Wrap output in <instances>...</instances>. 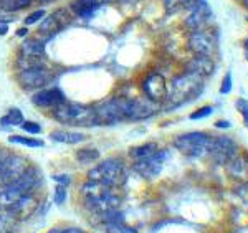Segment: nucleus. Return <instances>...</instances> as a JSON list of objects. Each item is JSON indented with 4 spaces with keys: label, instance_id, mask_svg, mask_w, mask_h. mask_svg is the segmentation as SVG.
I'll list each match as a JSON object with an SVG mask.
<instances>
[{
    "label": "nucleus",
    "instance_id": "1",
    "mask_svg": "<svg viewBox=\"0 0 248 233\" xmlns=\"http://www.w3.org/2000/svg\"><path fill=\"white\" fill-rule=\"evenodd\" d=\"M79 194H81L83 205H85L86 210L101 217H105L113 210H118L119 203H121V199L114 192L113 187L103 186V184L93 182V180H88L81 187Z\"/></svg>",
    "mask_w": 248,
    "mask_h": 233
},
{
    "label": "nucleus",
    "instance_id": "2",
    "mask_svg": "<svg viewBox=\"0 0 248 233\" xmlns=\"http://www.w3.org/2000/svg\"><path fill=\"white\" fill-rule=\"evenodd\" d=\"M203 90V76L186 71V73L179 75L172 81V88L167 93L166 103L169 108H179L186 103L194 101L199 98Z\"/></svg>",
    "mask_w": 248,
    "mask_h": 233
},
{
    "label": "nucleus",
    "instance_id": "3",
    "mask_svg": "<svg viewBox=\"0 0 248 233\" xmlns=\"http://www.w3.org/2000/svg\"><path fill=\"white\" fill-rule=\"evenodd\" d=\"M18 65V83L23 90H43L53 78L51 71L43 65L42 58H23V56H20Z\"/></svg>",
    "mask_w": 248,
    "mask_h": 233
},
{
    "label": "nucleus",
    "instance_id": "4",
    "mask_svg": "<svg viewBox=\"0 0 248 233\" xmlns=\"http://www.w3.org/2000/svg\"><path fill=\"white\" fill-rule=\"evenodd\" d=\"M53 116L58 123L71 127H93L99 124L94 106H86L79 103L65 101L53 111Z\"/></svg>",
    "mask_w": 248,
    "mask_h": 233
},
{
    "label": "nucleus",
    "instance_id": "5",
    "mask_svg": "<svg viewBox=\"0 0 248 233\" xmlns=\"http://www.w3.org/2000/svg\"><path fill=\"white\" fill-rule=\"evenodd\" d=\"M88 180L103 184L108 187H121L127 180V167L121 159L109 157L101 160L99 164L88 172Z\"/></svg>",
    "mask_w": 248,
    "mask_h": 233
},
{
    "label": "nucleus",
    "instance_id": "6",
    "mask_svg": "<svg viewBox=\"0 0 248 233\" xmlns=\"http://www.w3.org/2000/svg\"><path fill=\"white\" fill-rule=\"evenodd\" d=\"M99 124H116L119 121H131L133 114V99L116 96L94 106Z\"/></svg>",
    "mask_w": 248,
    "mask_h": 233
},
{
    "label": "nucleus",
    "instance_id": "7",
    "mask_svg": "<svg viewBox=\"0 0 248 233\" xmlns=\"http://www.w3.org/2000/svg\"><path fill=\"white\" fill-rule=\"evenodd\" d=\"M212 142L214 138L205 132H189L182 134L174 140V147L181 152L182 155L189 159H203L205 155L210 154Z\"/></svg>",
    "mask_w": 248,
    "mask_h": 233
},
{
    "label": "nucleus",
    "instance_id": "8",
    "mask_svg": "<svg viewBox=\"0 0 248 233\" xmlns=\"http://www.w3.org/2000/svg\"><path fill=\"white\" fill-rule=\"evenodd\" d=\"M189 50L194 53L195 56H207V58H212L217 51L218 42L217 37L212 33L210 30L203 28V30H195L190 31L189 37Z\"/></svg>",
    "mask_w": 248,
    "mask_h": 233
},
{
    "label": "nucleus",
    "instance_id": "9",
    "mask_svg": "<svg viewBox=\"0 0 248 233\" xmlns=\"http://www.w3.org/2000/svg\"><path fill=\"white\" fill-rule=\"evenodd\" d=\"M29 166V160L20 154H10L7 155V159L3 160V164L0 166V186L7 187L12 182H15L18 177H22L23 172L27 171Z\"/></svg>",
    "mask_w": 248,
    "mask_h": 233
},
{
    "label": "nucleus",
    "instance_id": "10",
    "mask_svg": "<svg viewBox=\"0 0 248 233\" xmlns=\"http://www.w3.org/2000/svg\"><path fill=\"white\" fill-rule=\"evenodd\" d=\"M167 157H169V151L159 149L155 154L151 155V157L134 162V171L138 172L139 175H142L144 179H154L161 174L162 166L167 160Z\"/></svg>",
    "mask_w": 248,
    "mask_h": 233
},
{
    "label": "nucleus",
    "instance_id": "11",
    "mask_svg": "<svg viewBox=\"0 0 248 233\" xmlns=\"http://www.w3.org/2000/svg\"><path fill=\"white\" fill-rule=\"evenodd\" d=\"M212 18V9L205 0H197L194 5L189 9V15L184 20V25L189 28L190 31L195 30H203L207 27V23Z\"/></svg>",
    "mask_w": 248,
    "mask_h": 233
},
{
    "label": "nucleus",
    "instance_id": "12",
    "mask_svg": "<svg viewBox=\"0 0 248 233\" xmlns=\"http://www.w3.org/2000/svg\"><path fill=\"white\" fill-rule=\"evenodd\" d=\"M142 91H144V94H146V98L151 99V101L155 104L166 101L167 93H169V90H167V81L164 79V76L159 73H151L149 76L144 78Z\"/></svg>",
    "mask_w": 248,
    "mask_h": 233
},
{
    "label": "nucleus",
    "instance_id": "13",
    "mask_svg": "<svg viewBox=\"0 0 248 233\" xmlns=\"http://www.w3.org/2000/svg\"><path fill=\"white\" fill-rule=\"evenodd\" d=\"M7 187L14 188L15 192H18L22 195H35V192L42 187V171H38L35 167H29L23 172L22 177H18L15 182H12Z\"/></svg>",
    "mask_w": 248,
    "mask_h": 233
},
{
    "label": "nucleus",
    "instance_id": "14",
    "mask_svg": "<svg viewBox=\"0 0 248 233\" xmlns=\"http://www.w3.org/2000/svg\"><path fill=\"white\" fill-rule=\"evenodd\" d=\"M65 101H66L65 94H63L62 90H58V88H43V90H38L37 93L31 96V103L37 108H42V109L55 111Z\"/></svg>",
    "mask_w": 248,
    "mask_h": 233
},
{
    "label": "nucleus",
    "instance_id": "15",
    "mask_svg": "<svg viewBox=\"0 0 248 233\" xmlns=\"http://www.w3.org/2000/svg\"><path fill=\"white\" fill-rule=\"evenodd\" d=\"M218 164H229L232 159L237 155V144L233 142L227 136H220V138H214L212 142L210 154Z\"/></svg>",
    "mask_w": 248,
    "mask_h": 233
},
{
    "label": "nucleus",
    "instance_id": "16",
    "mask_svg": "<svg viewBox=\"0 0 248 233\" xmlns=\"http://www.w3.org/2000/svg\"><path fill=\"white\" fill-rule=\"evenodd\" d=\"M187 71H192V73H197L207 78L215 71V63L212 62V58H207V56H194L190 60L189 66H187Z\"/></svg>",
    "mask_w": 248,
    "mask_h": 233
},
{
    "label": "nucleus",
    "instance_id": "17",
    "mask_svg": "<svg viewBox=\"0 0 248 233\" xmlns=\"http://www.w3.org/2000/svg\"><path fill=\"white\" fill-rule=\"evenodd\" d=\"M101 0H75L73 3L70 5L71 12L75 15L81 18H86V17H91L96 10L101 7Z\"/></svg>",
    "mask_w": 248,
    "mask_h": 233
},
{
    "label": "nucleus",
    "instance_id": "18",
    "mask_svg": "<svg viewBox=\"0 0 248 233\" xmlns=\"http://www.w3.org/2000/svg\"><path fill=\"white\" fill-rule=\"evenodd\" d=\"M20 56L23 58H42L45 56V43L40 40H25L20 47Z\"/></svg>",
    "mask_w": 248,
    "mask_h": 233
},
{
    "label": "nucleus",
    "instance_id": "19",
    "mask_svg": "<svg viewBox=\"0 0 248 233\" xmlns=\"http://www.w3.org/2000/svg\"><path fill=\"white\" fill-rule=\"evenodd\" d=\"M51 140L60 144H79L85 142L86 136L83 132H71V131H53L50 134Z\"/></svg>",
    "mask_w": 248,
    "mask_h": 233
},
{
    "label": "nucleus",
    "instance_id": "20",
    "mask_svg": "<svg viewBox=\"0 0 248 233\" xmlns=\"http://www.w3.org/2000/svg\"><path fill=\"white\" fill-rule=\"evenodd\" d=\"M229 172L232 177L238 179V180H247L248 179V159L245 157H237L229 162Z\"/></svg>",
    "mask_w": 248,
    "mask_h": 233
},
{
    "label": "nucleus",
    "instance_id": "21",
    "mask_svg": "<svg viewBox=\"0 0 248 233\" xmlns=\"http://www.w3.org/2000/svg\"><path fill=\"white\" fill-rule=\"evenodd\" d=\"M159 151V146L155 142H146V144H141V146H136V147H131L129 149V157L138 162V160H142V159H147L151 157L153 154Z\"/></svg>",
    "mask_w": 248,
    "mask_h": 233
},
{
    "label": "nucleus",
    "instance_id": "22",
    "mask_svg": "<svg viewBox=\"0 0 248 233\" xmlns=\"http://www.w3.org/2000/svg\"><path fill=\"white\" fill-rule=\"evenodd\" d=\"M25 121L23 118V112L18 109V108H10L5 114L0 118V124L2 126H22V123Z\"/></svg>",
    "mask_w": 248,
    "mask_h": 233
},
{
    "label": "nucleus",
    "instance_id": "23",
    "mask_svg": "<svg viewBox=\"0 0 248 233\" xmlns=\"http://www.w3.org/2000/svg\"><path fill=\"white\" fill-rule=\"evenodd\" d=\"M9 142L10 144H22V146H27V147H43L45 146V142H43L42 139L29 138V136H10Z\"/></svg>",
    "mask_w": 248,
    "mask_h": 233
},
{
    "label": "nucleus",
    "instance_id": "24",
    "mask_svg": "<svg viewBox=\"0 0 248 233\" xmlns=\"http://www.w3.org/2000/svg\"><path fill=\"white\" fill-rule=\"evenodd\" d=\"M105 232L106 233H136L131 227H127L123 220H111V222H105Z\"/></svg>",
    "mask_w": 248,
    "mask_h": 233
},
{
    "label": "nucleus",
    "instance_id": "25",
    "mask_svg": "<svg viewBox=\"0 0 248 233\" xmlns=\"http://www.w3.org/2000/svg\"><path fill=\"white\" fill-rule=\"evenodd\" d=\"M31 3V0H0V7L5 12H17L27 9Z\"/></svg>",
    "mask_w": 248,
    "mask_h": 233
},
{
    "label": "nucleus",
    "instance_id": "26",
    "mask_svg": "<svg viewBox=\"0 0 248 233\" xmlns=\"http://www.w3.org/2000/svg\"><path fill=\"white\" fill-rule=\"evenodd\" d=\"M99 159V152L93 149V147H83L77 152V160L81 164H88V162H94V160Z\"/></svg>",
    "mask_w": 248,
    "mask_h": 233
},
{
    "label": "nucleus",
    "instance_id": "27",
    "mask_svg": "<svg viewBox=\"0 0 248 233\" xmlns=\"http://www.w3.org/2000/svg\"><path fill=\"white\" fill-rule=\"evenodd\" d=\"M197 0H164L166 9L169 12H179V10H189Z\"/></svg>",
    "mask_w": 248,
    "mask_h": 233
},
{
    "label": "nucleus",
    "instance_id": "28",
    "mask_svg": "<svg viewBox=\"0 0 248 233\" xmlns=\"http://www.w3.org/2000/svg\"><path fill=\"white\" fill-rule=\"evenodd\" d=\"M60 27H62V22H58V17L55 15V17H46L43 20V23L40 25L38 30L42 31V33H55L57 30H60Z\"/></svg>",
    "mask_w": 248,
    "mask_h": 233
},
{
    "label": "nucleus",
    "instance_id": "29",
    "mask_svg": "<svg viewBox=\"0 0 248 233\" xmlns=\"http://www.w3.org/2000/svg\"><path fill=\"white\" fill-rule=\"evenodd\" d=\"M15 222H17V220H14L10 215L0 214V233H14Z\"/></svg>",
    "mask_w": 248,
    "mask_h": 233
},
{
    "label": "nucleus",
    "instance_id": "30",
    "mask_svg": "<svg viewBox=\"0 0 248 233\" xmlns=\"http://www.w3.org/2000/svg\"><path fill=\"white\" fill-rule=\"evenodd\" d=\"M66 197H68V187L62 186V184H57L55 187V194H53V202L57 205H63L66 202Z\"/></svg>",
    "mask_w": 248,
    "mask_h": 233
},
{
    "label": "nucleus",
    "instance_id": "31",
    "mask_svg": "<svg viewBox=\"0 0 248 233\" xmlns=\"http://www.w3.org/2000/svg\"><path fill=\"white\" fill-rule=\"evenodd\" d=\"M212 112H214V108H212V106H203V108H201V109H197V111L190 112L189 119H192V121H199V119L209 118V116L212 114Z\"/></svg>",
    "mask_w": 248,
    "mask_h": 233
},
{
    "label": "nucleus",
    "instance_id": "32",
    "mask_svg": "<svg viewBox=\"0 0 248 233\" xmlns=\"http://www.w3.org/2000/svg\"><path fill=\"white\" fill-rule=\"evenodd\" d=\"M235 108H237V111H240V114H242V118H243V123H245V126L248 127V99H237V101H235Z\"/></svg>",
    "mask_w": 248,
    "mask_h": 233
},
{
    "label": "nucleus",
    "instance_id": "33",
    "mask_svg": "<svg viewBox=\"0 0 248 233\" xmlns=\"http://www.w3.org/2000/svg\"><path fill=\"white\" fill-rule=\"evenodd\" d=\"M22 129L25 132H30V134H38V132H42V126L33 121H23Z\"/></svg>",
    "mask_w": 248,
    "mask_h": 233
},
{
    "label": "nucleus",
    "instance_id": "34",
    "mask_svg": "<svg viewBox=\"0 0 248 233\" xmlns=\"http://www.w3.org/2000/svg\"><path fill=\"white\" fill-rule=\"evenodd\" d=\"M42 18H45V10H37V12L30 14L29 17L25 18V25H33V23L40 22Z\"/></svg>",
    "mask_w": 248,
    "mask_h": 233
},
{
    "label": "nucleus",
    "instance_id": "35",
    "mask_svg": "<svg viewBox=\"0 0 248 233\" xmlns=\"http://www.w3.org/2000/svg\"><path fill=\"white\" fill-rule=\"evenodd\" d=\"M232 91V75L227 73V76L223 78L222 84H220V93L222 94H229Z\"/></svg>",
    "mask_w": 248,
    "mask_h": 233
},
{
    "label": "nucleus",
    "instance_id": "36",
    "mask_svg": "<svg viewBox=\"0 0 248 233\" xmlns=\"http://www.w3.org/2000/svg\"><path fill=\"white\" fill-rule=\"evenodd\" d=\"M53 180L57 184H62V186H66V187L71 184V177L68 174H55L53 175Z\"/></svg>",
    "mask_w": 248,
    "mask_h": 233
},
{
    "label": "nucleus",
    "instance_id": "37",
    "mask_svg": "<svg viewBox=\"0 0 248 233\" xmlns=\"http://www.w3.org/2000/svg\"><path fill=\"white\" fill-rule=\"evenodd\" d=\"M62 233H88V232L81 230V228H77V227H70V228H65V230H62Z\"/></svg>",
    "mask_w": 248,
    "mask_h": 233
},
{
    "label": "nucleus",
    "instance_id": "38",
    "mask_svg": "<svg viewBox=\"0 0 248 233\" xmlns=\"http://www.w3.org/2000/svg\"><path fill=\"white\" fill-rule=\"evenodd\" d=\"M7 33H9V25L5 22H0V37H3Z\"/></svg>",
    "mask_w": 248,
    "mask_h": 233
},
{
    "label": "nucleus",
    "instance_id": "39",
    "mask_svg": "<svg viewBox=\"0 0 248 233\" xmlns=\"http://www.w3.org/2000/svg\"><path fill=\"white\" fill-rule=\"evenodd\" d=\"M9 154H10L9 151H7V149H2V147H0V166H2L3 160L7 159V155H9Z\"/></svg>",
    "mask_w": 248,
    "mask_h": 233
},
{
    "label": "nucleus",
    "instance_id": "40",
    "mask_svg": "<svg viewBox=\"0 0 248 233\" xmlns=\"http://www.w3.org/2000/svg\"><path fill=\"white\" fill-rule=\"evenodd\" d=\"M215 127H220V129H227V127H230V123L229 121H218V123H215Z\"/></svg>",
    "mask_w": 248,
    "mask_h": 233
},
{
    "label": "nucleus",
    "instance_id": "41",
    "mask_svg": "<svg viewBox=\"0 0 248 233\" xmlns=\"http://www.w3.org/2000/svg\"><path fill=\"white\" fill-rule=\"evenodd\" d=\"M101 2H124V3H136L139 0H101Z\"/></svg>",
    "mask_w": 248,
    "mask_h": 233
},
{
    "label": "nucleus",
    "instance_id": "42",
    "mask_svg": "<svg viewBox=\"0 0 248 233\" xmlns=\"http://www.w3.org/2000/svg\"><path fill=\"white\" fill-rule=\"evenodd\" d=\"M243 50H245V58L248 62V38L245 40V43H243Z\"/></svg>",
    "mask_w": 248,
    "mask_h": 233
},
{
    "label": "nucleus",
    "instance_id": "43",
    "mask_svg": "<svg viewBox=\"0 0 248 233\" xmlns=\"http://www.w3.org/2000/svg\"><path fill=\"white\" fill-rule=\"evenodd\" d=\"M46 233H62V230H60V228H51V230H48Z\"/></svg>",
    "mask_w": 248,
    "mask_h": 233
},
{
    "label": "nucleus",
    "instance_id": "44",
    "mask_svg": "<svg viewBox=\"0 0 248 233\" xmlns=\"http://www.w3.org/2000/svg\"><path fill=\"white\" fill-rule=\"evenodd\" d=\"M23 35H27V28H23V30L18 31V37H23Z\"/></svg>",
    "mask_w": 248,
    "mask_h": 233
},
{
    "label": "nucleus",
    "instance_id": "45",
    "mask_svg": "<svg viewBox=\"0 0 248 233\" xmlns=\"http://www.w3.org/2000/svg\"><path fill=\"white\" fill-rule=\"evenodd\" d=\"M242 2H243V5H245V9L248 10V0H242Z\"/></svg>",
    "mask_w": 248,
    "mask_h": 233
},
{
    "label": "nucleus",
    "instance_id": "46",
    "mask_svg": "<svg viewBox=\"0 0 248 233\" xmlns=\"http://www.w3.org/2000/svg\"><path fill=\"white\" fill-rule=\"evenodd\" d=\"M38 2H55V0H38Z\"/></svg>",
    "mask_w": 248,
    "mask_h": 233
},
{
    "label": "nucleus",
    "instance_id": "47",
    "mask_svg": "<svg viewBox=\"0 0 248 233\" xmlns=\"http://www.w3.org/2000/svg\"><path fill=\"white\" fill-rule=\"evenodd\" d=\"M247 22H248V18H247Z\"/></svg>",
    "mask_w": 248,
    "mask_h": 233
}]
</instances>
